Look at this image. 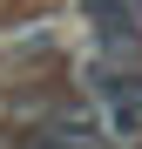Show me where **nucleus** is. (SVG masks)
Segmentation results:
<instances>
[{"label":"nucleus","instance_id":"f257e3e1","mask_svg":"<svg viewBox=\"0 0 142 149\" xmlns=\"http://www.w3.org/2000/svg\"><path fill=\"white\" fill-rule=\"evenodd\" d=\"M102 122H108V136H122V142L142 136V74L102 81Z\"/></svg>","mask_w":142,"mask_h":149}]
</instances>
